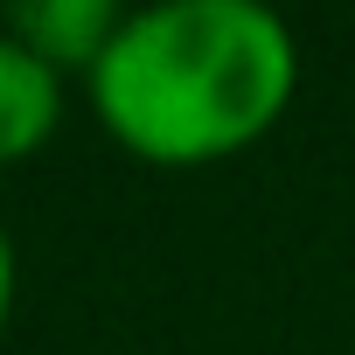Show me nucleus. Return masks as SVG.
<instances>
[{"label":"nucleus","mask_w":355,"mask_h":355,"mask_svg":"<svg viewBox=\"0 0 355 355\" xmlns=\"http://www.w3.org/2000/svg\"><path fill=\"white\" fill-rule=\"evenodd\" d=\"M15 313V237H8V216H0V327Z\"/></svg>","instance_id":"4"},{"label":"nucleus","mask_w":355,"mask_h":355,"mask_svg":"<svg viewBox=\"0 0 355 355\" xmlns=\"http://www.w3.org/2000/svg\"><path fill=\"white\" fill-rule=\"evenodd\" d=\"M8 8V35L35 49L49 70H84L105 56V42L125 28L119 0H0Z\"/></svg>","instance_id":"2"},{"label":"nucleus","mask_w":355,"mask_h":355,"mask_svg":"<svg viewBox=\"0 0 355 355\" xmlns=\"http://www.w3.org/2000/svg\"><path fill=\"white\" fill-rule=\"evenodd\" d=\"M56 119H63V70H49L15 35H0V167L49 146Z\"/></svg>","instance_id":"3"},{"label":"nucleus","mask_w":355,"mask_h":355,"mask_svg":"<svg viewBox=\"0 0 355 355\" xmlns=\"http://www.w3.org/2000/svg\"><path fill=\"white\" fill-rule=\"evenodd\" d=\"M300 84V49L265 0H153L91 63L98 125L153 167H209L265 139Z\"/></svg>","instance_id":"1"}]
</instances>
